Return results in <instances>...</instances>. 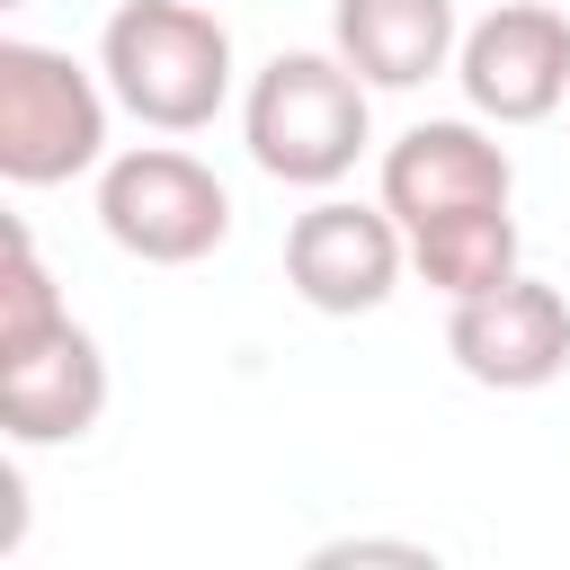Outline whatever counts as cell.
Here are the masks:
<instances>
[{"instance_id":"obj_8","label":"cell","mask_w":570,"mask_h":570,"mask_svg":"<svg viewBox=\"0 0 570 570\" xmlns=\"http://www.w3.org/2000/svg\"><path fill=\"white\" fill-rule=\"evenodd\" d=\"M508 196H517V160L472 116H428L383 151V205L401 214V232L463 214V205H508Z\"/></svg>"},{"instance_id":"obj_7","label":"cell","mask_w":570,"mask_h":570,"mask_svg":"<svg viewBox=\"0 0 570 570\" xmlns=\"http://www.w3.org/2000/svg\"><path fill=\"white\" fill-rule=\"evenodd\" d=\"M454 80H463L481 125H543L570 98V18L534 9V0L490 9L481 27H463Z\"/></svg>"},{"instance_id":"obj_5","label":"cell","mask_w":570,"mask_h":570,"mask_svg":"<svg viewBox=\"0 0 570 570\" xmlns=\"http://www.w3.org/2000/svg\"><path fill=\"white\" fill-rule=\"evenodd\" d=\"M401 267H410V232H401L392 205L321 196V205H303L294 232H285V285H294L312 312H330V321H356V312L392 303Z\"/></svg>"},{"instance_id":"obj_10","label":"cell","mask_w":570,"mask_h":570,"mask_svg":"<svg viewBox=\"0 0 570 570\" xmlns=\"http://www.w3.org/2000/svg\"><path fill=\"white\" fill-rule=\"evenodd\" d=\"M330 45L365 71V89H419L454 71L463 27H454V0H338Z\"/></svg>"},{"instance_id":"obj_4","label":"cell","mask_w":570,"mask_h":570,"mask_svg":"<svg viewBox=\"0 0 570 570\" xmlns=\"http://www.w3.org/2000/svg\"><path fill=\"white\" fill-rule=\"evenodd\" d=\"M98 223L142 267H196L232 240V187L178 142H134L98 169Z\"/></svg>"},{"instance_id":"obj_2","label":"cell","mask_w":570,"mask_h":570,"mask_svg":"<svg viewBox=\"0 0 570 570\" xmlns=\"http://www.w3.org/2000/svg\"><path fill=\"white\" fill-rule=\"evenodd\" d=\"M240 142L285 187H338L365 160V142H374L365 71L338 45L330 53H276L249 80V98H240Z\"/></svg>"},{"instance_id":"obj_6","label":"cell","mask_w":570,"mask_h":570,"mask_svg":"<svg viewBox=\"0 0 570 570\" xmlns=\"http://www.w3.org/2000/svg\"><path fill=\"white\" fill-rule=\"evenodd\" d=\"M445 356L481 383V392H543L552 374H570V303L543 276H508L490 294H463L445 321Z\"/></svg>"},{"instance_id":"obj_13","label":"cell","mask_w":570,"mask_h":570,"mask_svg":"<svg viewBox=\"0 0 570 570\" xmlns=\"http://www.w3.org/2000/svg\"><path fill=\"white\" fill-rule=\"evenodd\" d=\"M312 561H428L419 543H374V534H356V543H321Z\"/></svg>"},{"instance_id":"obj_9","label":"cell","mask_w":570,"mask_h":570,"mask_svg":"<svg viewBox=\"0 0 570 570\" xmlns=\"http://www.w3.org/2000/svg\"><path fill=\"white\" fill-rule=\"evenodd\" d=\"M107 419V356L80 321H62L53 338H36L27 356L0 365V428L9 445H71Z\"/></svg>"},{"instance_id":"obj_3","label":"cell","mask_w":570,"mask_h":570,"mask_svg":"<svg viewBox=\"0 0 570 570\" xmlns=\"http://www.w3.org/2000/svg\"><path fill=\"white\" fill-rule=\"evenodd\" d=\"M107 71H80L53 45L0 36V178L9 187H62L80 169H107Z\"/></svg>"},{"instance_id":"obj_12","label":"cell","mask_w":570,"mask_h":570,"mask_svg":"<svg viewBox=\"0 0 570 570\" xmlns=\"http://www.w3.org/2000/svg\"><path fill=\"white\" fill-rule=\"evenodd\" d=\"M62 321H71V312H62V294H53L45 258H36V232L9 223V267H0V365L27 356L36 338H53Z\"/></svg>"},{"instance_id":"obj_11","label":"cell","mask_w":570,"mask_h":570,"mask_svg":"<svg viewBox=\"0 0 570 570\" xmlns=\"http://www.w3.org/2000/svg\"><path fill=\"white\" fill-rule=\"evenodd\" d=\"M410 267H419L445 303L490 294V285H508V276H517V214H508V205L436 214V223H419V232H410Z\"/></svg>"},{"instance_id":"obj_14","label":"cell","mask_w":570,"mask_h":570,"mask_svg":"<svg viewBox=\"0 0 570 570\" xmlns=\"http://www.w3.org/2000/svg\"><path fill=\"white\" fill-rule=\"evenodd\" d=\"M0 9H27V0H0Z\"/></svg>"},{"instance_id":"obj_1","label":"cell","mask_w":570,"mask_h":570,"mask_svg":"<svg viewBox=\"0 0 570 570\" xmlns=\"http://www.w3.org/2000/svg\"><path fill=\"white\" fill-rule=\"evenodd\" d=\"M116 107L151 134H205L232 98V27L196 0H125L98 36Z\"/></svg>"}]
</instances>
